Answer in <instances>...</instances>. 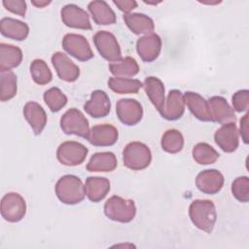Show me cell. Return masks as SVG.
<instances>
[{
	"mask_svg": "<svg viewBox=\"0 0 249 249\" xmlns=\"http://www.w3.org/2000/svg\"><path fill=\"white\" fill-rule=\"evenodd\" d=\"M189 216L197 229L210 233L217 220L215 204L209 199H195L190 204Z\"/></svg>",
	"mask_w": 249,
	"mask_h": 249,
	"instance_id": "cell-1",
	"label": "cell"
},
{
	"mask_svg": "<svg viewBox=\"0 0 249 249\" xmlns=\"http://www.w3.org/2000/svg\"><path fill=\"white\" fill-rule=\"evenodd\" d=\"M55 195L64 204H77L83 201L86 196L85 186L78 176L67 174L57 180Z\"/></svg>",
	"mask_w": 249,
	"mask_h": 249,
	"instance_id": "cell-2",
	"label": "cell"
},
{
	"mask_svg": "<svg viewBox=\"0 0 249 249\" xmlns=\"http://www.w3.org/2000/svg\"><path fill=\"white\" fill-rule=\"evenodd\" d=\"M104 214L112 221L129 223L136 215V206L132 199L113 196L104 204Z\"/></svg>",
	"mask_w": 249,
	"mask_h": 249,
	"instance_id": "cell-3",
	"label": "cell"
},
{
	"mask_svg": "<svg viewBox=\"0 0 249 249\" xmlns=\"http://www.w3.org/2000/svg\"><path fill=\"white\" fill-rule=\"evenodd\" d=\"M124 165L131 170H142L148 167L152 160L149 147L139 141L128 143L123 151Z\"/></svg>",
	"mask_w": 249,
	"mask_h": 249,
	"instance_id": "cell-4",
	"label": "cell"
},
{
	"mask_svg": "<svg viewBox=\"0 0 249 249\" xmlns=\"http://www.w3.org/2000/svg\"><path fill=\"white\" fill-rule=\"evenodd\" d=\"M60 128L65 134H74L87 139L90 130L88 119L76 108H71L62 115Z\"/></svg>",
	"mask_w": 249,
	"mask_h": 249,
	"instance_id": "cell-5",
	"label": "cell"
},
{
	"mask_svg": "<svg viewBox=\"0 0 249 249\" xmlns=\"http://www.w3.org/2000/svg\"><path fill=\"white\" fill-rule=\"evenodd\" d=\"M93 43L100 55L109 62H116L122 59V52L115 35L109 31H97Z\"/></svg>",
	"mask_w": 249,
	"mask_h": 249,
	"instance_id": "cell-6",
	"label": "cell"
},
{
	"mask_svg": "<svg viewBox=\"0 0 249 249\" xmlns=\"http://www.w3.org/2000/svg\"><path fill=\"white\" fill-rule=\"evenodd\" d=\"M26 213V202L24 198L18 193L11 192L1 199V215L11 223L20 221Z\"/></svg>",
	"mask_w": 249,
	"mask_h": 249,
	"instance_id": "cell-7",
	"label": "cell"
},
{
	"mask_svg": "<svg viewBox=\"0 0 249 249\" xmlns=\"http://www.w3.org/2000/svg\"><path fill=\"white\" fill-rule=\"evenodd\" d=\"M88 152V148L80 142L65 141L58 146L56 158L63 165L75 166L81 164L86 160Z\"/></svg>",
	"mask_w": 249,
	"mask_h": 249,
	"instance_id": "cell-8",
	"label": "cell"
},
{
	"mask_svg": "<svg viewBox=\"0 0 249 249\" xmlns=\"http://www.w3.org/2000/svg\"><path fill=\"white\" fill-rule=\"evenodd\" d=\"M63 50L80 61H88L93 57L88 40L80 34L68 33L62 39Z\"/></svg>",
	"mask_w": 249,
	"mask_h": 249,
	"instance_id": "cell-9",
	"label": "cell"
},
{
	"mask_svg": "<svg viewBox=\"0 0 249 249\" xmlns=\"http://www.w3.org/2000/svg\"><path fill=\"white\" fill-rule=\"evenodd\" d=\"M116 113L124 124L135 125L142 120L143 108L136 99L122 98L116 104Z\"/></svg>",
	"mask_w": 249,
	"mask_h": 249,
	"instance_id": "cell-10",
	"label": "cell"
},
{
	"mask_svg": "<svg viewBox=\"0 0 249 249\" xmlns=\"http://www.w3.org/2000/svg\"><path fill=\"white\" fill-rule=\"evenodd\" d=\"M62 22L71 28L90 30L91 23L89 14L75 4H67L60 11Z\"/></svg>",
	"mask_w": 249,
	"mask_h": 249,
	"instance_id": "cell-11",
	"label": "cell"
},
{
	"mask_svg": "<svg viewBox=\"0 0 249 249\" xmlns=\"http://www.w3.org/2000/svg\"><path fill=\"white\" fill-rule=\"evenodd\" d=\"M161 39L156 33H150L140 37L136 42V51L145 62L156 60L161 51Z\"/></svg>",
	"mask_w": 249,
	"mask_h": 249,
	"instance_id": "cell-12",
	"label": "cell"
},
{
	"mask_svg": "<svg viewBox=\"0 0 249 249\" xmlns=\"http://www.w3.org/2000/svg\"><path fill=\"white\" fill-rule=\"evenodd\" d=\"M52 63L58 78L65 82H75L80 76V68L61 52H56L52 55Z\"/></svg>",
	"mask_w": 249,
	"mask_h": 249,
	"instance_id": "cell-13",
	"label": "cell"
},
{
	"mask_svg": "<svg viewBox=\"0 0 249 249\" xmlns=\"http://www.w3.org/2000/svg\"><path fill=\"white\" fill-rule=\"evenodd\" d=\"M159 112L160 116L167 121L180 119L185 112L184 94L179 89H171L167 94L163 106Z\"/></svg>",
	"mask_w": 249,
	"mask_h": 249,
	"instance_id": "cell-14",
	"label": "cell"
},
{
	"mask_svg": "<svg viewBox=\"0 0 249 249\" xmlns=\"http://www.w3.org/2000/svg\"><path fill=\"white\" fill-rule=\"evenodd\" d=\"M224 175L217 169H206L199 172L196 178V188L207 195H215L224 185Z\"/></svg>",
	"mask_w": 249,
	"mask_h": 249,
	"instance_id": "cell-15",
	"label": "cell"
},
{
	"mask_svg": "<svg viewBox=\"0 0 249 249\" xmlns=\"http://www.w3.org/2000/svg\"><path fill=\"white\" fill-rule=\"evenodd\" d=\"M84 110L94 119L106 117L111 110V102L107 93L101 89L91 92L90 98L85 103Z\"/></svg>",
	"mask_w": 249,
	"mask_h": 249,
	"instance_id": "cell-16",
	"label": "cell"
},
{
	"mask_svg": "<svg viewBox=\"0 0 249 249\" xmlns=\"http://www.w3.org/2000/svg\"><path fill=\"white\" fill-rule=\"evenodd\" d=\"M216 144L226 153L234 152L239 144L238 129L235 123L224 124L214 134Z\"/></svg>",
	"mask_w": 249,
	"mask_h": 249,
	"instance_id": "cell-17",
	"label": "cell"
},
{
	"mask_svg": "<svg viewBox=\"0 0 249 249\" xmlns=\"http://www.w3.org/2000/svg\"><path fill=\"white\" fill-rule=\"evenodd\" d=\"M119 137L118 129L109 124L93 125L88 137L89 142L97 147H106L114 145Z\"/></svg>",
	"mask_w": 249,
	"mask_h": 249,
	"instance_id": "cell-18",
	"label": "cell"
},
{
	"mask_svg": "<svg viewBox=\"0 0 249 249\" xmlns=\"http://www.w3.org/2000/svg\"><path fill=\"white\" fill-rule=\"evenodd\" d=\"M210 112L213 118V122H217L219 124H228V123H235L236 116L234 114V110L228 103L226 98L223 96H212L207 101Z\"/></svg>",
	"mask_w": 249,
	"mask_h": 249,
	"instance_id": "cell-19",
	"label": "cell"
},
{
	"mask_svg": "<svg viewBox=\"0 0 249 249\" xmlns=\"http://www.w3.org/2000/svg\"><path fill=\"white\" fill-rule=\"evenodd\" d=\"M184 100L190 112L197 120L201 122H213L208 102L200 94L194 91H186Z\"/></svg>",
	"mask_w": 249,
	"mask_h": 249,
	"instance_id": "cell-20",
	"label": "cell"
},
{
	"mask_svg": "<svg viewBox=\"0 0 249 249\" xmlns=\"http://www.w3.org/2000/svg\"><path fill=\"white\" fill-rule=\"evenodd\" d=\"M23 116L35 135H39L47 124V114L43 107L37 102H27L23 107Z\"/></svg>",
	"mask_w": 249,
	"mask_h": 249,
	"instance_id": "cell-21",
	"label": "cell"
},
{
	"mask_svg": "<svg viewBox=\"0 0 249 249\" xmlns=\"http://www.w3.org/2000/svg\"><path fill=\"white\" fill-rule=\"evenodd\" d=\"M0 32L7 38L23 41L29 34V27L21 20L13 18H3L0 21Z\"/></svg>",
	"mask_w": 249,
	"mask_h": 249,
	"instance_id": "cell-22",
	"label": "cell"
},
{
	"mask_svg": "<svg viewBox=\"0 0 249 249\" xmlns=\"http://www.w3.org/2000/svg\"><path fill=\"white\" fill-rule=\"evenodd\" d=\"M110 191V181L105 177L89 176L86 179L85 192L92 202L101 201Z\"/></svg>",
	"mask_w": 249,
	"mask_h": 249,
	"instance_id": "cell-23",
	"label": "cell"
},
{
	"mask_svg": "<svg viewBox=\"0 0 249 249\" xmlns=\"http://www.w3.org/2000/svg\"><path fill=\"white\" fill-rule=\"evenodd\" d=\"M88 9L91 15L93 21L98 25L114 24L117 20L115 12L105 1H91L89 3Z\"/></svg>",
	"mask_w": 249,
	"mask_h": 249,
	"instance_id": "cell-24",
	"label": "cell"
},
{
	"mask_svg": "<svg viewBox=\"0 0 249 249\" xmlns=\"http://www.w3.org/2000/svg\"><path fill=\"white\" fill-rule=\"evenodd\" d=\"M124 20L126 26L129 28V30L136 34H150L153 33L155 29V23L154 20L140 13H129V14H124Z\"/></svg>",
	"mask_w": 249,
	"mask_h": 249,
	"instance_id": "cell-25",
	"label": "cell"
},
{
	"mask_svg": "<svg viewBox=\"0 0 249 249\" xmlns=\"http://www.w3.org/2000/svg\"><path fill=\"white\" fill-rule=\"evenodd\" d=\"M22 61V51L14 45L0 44V71H10Z\"/></svg>",
	"mask_w": 249,
	"mask_h": 249,
	"instance_id": "cell-26",
	"label": "cell"
},
{
	"mask_svg": "<svg viewBox=\"0 0 249 249\" xmlns=\"http://www.w3.org/2000/svg\"><path fill=\"white\" fill-rule=\"evenodd\" d=\"M117 167V158L112 152L95 153L87 164L89 172H111Z\"/></svg>",
	"mask_w": 249,
	"mask_h": 249,
	"instance_id": "cell-27",
	"label": "cell"
},
{
	"mask_svg": "<svg viewBox=\"0 0 249 249\" xmlns=\"http://www.w3.org/2000/svg\"><path fill=\"white\" fill-rule=\"evenodd\" d=\"M143 88L152 104L157 108L158 111H160L165 101V89L163 83L159 78L150 76L145 79Z\"/></svg>",
	"mask_w": 249,
	"mask_h": 249,
	"instance_id": "cell-28",
	"label": "cell"
},
{
	"mask_svg": "<svg viewBox=\"0 0 249 249\" xmlns=\"http://www.w3.org/2000/svg\"><path fill=\"white\" fill-rule=\"evenodd\" d=\"M109 70L115 77L129 78L138 74L139 65L133 57L126 56L119 61L111 62L109 64Z\"/></svg>",
	"mask_w": 249,
	"mask_h": 249,
	"instance_id": "cell-29",
	"label": "cell"
},
{
	"mask_svg": "<svg viewBox=\"0 0 249 249\" xmlns=\"http://www.w3.org/2000/svg\"><path fill=\"white\" fill-rule=\"evenodd\" d=\"M108 87L115 92L120 94L137 93L143 87V84L137 79L111 77L108 80Z\"/></svg>",
	"mask_w": 249,
	"mask_h": 249,
	"instance_id": "cell-30",
	"label": "cell"
},
{
	"mask_svg": "<svg viewBox=\"0 0 249 249\" xmlns=\"http://www.w3.org/2000/svg\"><path fill=\"white\" fill-rule=\"evenodd\" d=\"M192 155L194 160L202 165H208L214 163L219 159V153L209 144L200 142L194 146Z\"/></svg>",
	"mask_w": 249,
	"mask_h": 249,
	"instance_id": "cell-31",
	"label": "cell"
},
{
	"mask_svg": "<svg viewBox=\"0 0 249 249\" xmlns=\"http://www.w3.org/2000/svg\"><path fill=\"white\" fill-rule=\"evenodd\" d=\"M160 145L164 152L169 154H176L183 149L184 137L179 130L171 128L162 134Z\"/></svg>",
	"mask_w": 249,
	"mask_h": 249,
	"instance_id": "cell-32",
	"label": "cell"
},
{
	"mask_svg": "<svg viewBox=\"0 0 249 249\" xmlns=\"http://www.w3.org/2000/svg\"><path fill=\"white\" fill-rule=\"evenodd\" d=\"M30 74L32 80L40 86L49 84L53 79V74L48 64L41 58H36L31 62Z\"/></svg>",
	"mask_w": 249,
	"mask_h": 249,
	"instance_id": "cell-33",
	"label": "cell"
},
{
	"mask_svg": "<svg viewBox=\"0 0 249 249\" xmlns=\"http://www.w3.org/2000/svg\"><path fill=\"white\" fill-rule=\"evenodd\" d=\"M1 94L0 99L1 101L5 102L12 99L18 90L17 87V76L16 74L10 70L1 72Z\"/></svg>",
	"mask_w": 249,
	"mask_h": 249,
	"instance_id": "cell-34",
	"label": "cell"
},
{
	"mask_svg": "<svg viewBox=\"0 0 249 249\" xmlns=\"http://www.w3.org/2000/svg\"><path fill=\"white\" fill-rule=\"evenodd\" d=\"M43 98L52 112H58L67 103V96L55 87L47 89L44 92Z\"/></svg>",
	"mask_w": 249,
	"mask_h": 249,
	"instance_id": "cell-35",
	"label": "cell"
},
{
	"mask_svg": "<svg viewBox=\"0 0 249 249\" xmlns=\"http://www.w3.org/2000/svg\"><path fill=\"white\" fill-rule=\"evenodd\" d=\"M231 194L240 202L249 200V179L247 176H240L233 180L231 184Z\"/></svg>",
	"mask_w": 249,
	"mask_h": 249,
	"instance_id": "cell-36",
	"label": "cell"
},
{
	"mask_svg": "<svg viewBox=\"0 0 249 249\" xmlns=\"http://www.w3.org/2000/svg\"><path fill=\"white\" fill-rule=\"evenodd\" d=\"M232 109L236 112L242 113L247 112L249 109V90L248 89H240L233 93L231 97Z\"/></svg>",
	"mask_w": 249,
	"mask_h": 249,
	"instance_id": "cell-37",
	"label": "cell"
},
{
	"mask_svg": "<svg viewBox=\"0 0 249 249\" xmlns=\"http://www.w3.org/2000/svg\"><path fill=\"white\" fill-rule=\"evenodd\" d=\"M3 6L9 12L24 17L26 13V2L23 0H3Z\"/></svg>",
	"mask_w": 249,
	"mask_h": 249,
	"instance_id": "cell-38",
	"label": "cell"
},
{
	"mask_svg": "<svg viewBox=\"0 0 249 249\" xmlns=\"http://www.w3.org/2000/svg\"><path fill=\"white\" fill-rule=\"evenodd\" d=\"M113 3L124 14H129L137 7V2L134 0H113Z\"/></svg>",
	"mask_w": 249,
	"mask_h": 249,
	"instance_id": "cell-39",
	"label": "cell"
},
{
	"mask_svg": "<svg viewBox=\"0 0 249 249\" xmlns=\"http://www.w3.org/2000/svg\"><path fill=\"white\" fill-rule=\"evenodd\" d=\"M239 133L241 135V138L245 144H248V114L246 113L241 119H240V127H239Z\"/></svg>",
	"mask_w": 249,
	"mask_h": 249,
	"instance_id": "cell-40",
	"label": "cell"
},
{
	"mask_svg": "<svg viewBox=\"0 0 249 249\" xmlns=\"http://www.w3.org/2000/svg\"><path fill=\"white\" fill-rule=\"evenodd\" d=\"M31 3L37 7V8H44L45 6H48L49 4H51V1H36V0H32Z\"/></svg>",
	"mask_w": 249,
	"mask_h": 249,
	"instance_id": "cell-41",
	"label": "cell"
}]
</instances>
